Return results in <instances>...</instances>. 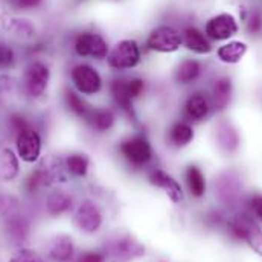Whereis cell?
<instances>
[{"label": "cell", "instance_id": "6da1fadb", "mask_svg": "<svg viewBox=\"0 0 262 262\" xmlns=\"http://www.w3.org/2000/svg\"><path fill=\"white\" fill-rule=\"evenodd\" d=\"M118 154L134 171L149 169L154 160V146L145 133H131L118 142Z\"/></svg>", "mask_w": 262, "mask_h": 262}, {"label": "cell", "instance_id": "7a4b0ae2", "mask_svg": "<svg viewBox=\"0 0 262 262\" xmlns=\"http://www.w3.org/2000/svg\"><path fill=\"white\" fill-rule=\"evenodd\" d=\"M107 66L115 72H127L140 64L142 51L134 38H122L116 41L107 55Z\"/></svg>", "mask_w": 262, "mask_h": 262}, {"label": "cell", "instance_id": "3957f363", "mask_svg": "<svg viewBox=\"0 0 262 262\" xmlns=\"http://www.w3.org/2000/svg\"><path fill=\"white\" fill-rule=\"evenodd\" d=\"M145 46L148 51L156 54H174L183 46L182 32L168 23L157 25L148 32Z\"/></svg>", "mask_w": 262, "mask_h": 262}, {"label": "cell", "instance_id": "277c9868", "mask_svg": "<svg viewBox=\"0 0 262 262\" xmlns=\"http://www.w3.org/2000/svg\"><path fill=\"white\" fill-rule=\"evenodd\" d=\"M227 232L233 239L246 241L255 253L262 256V229L255 218L247 213H238L227 223Z\"/></svg>", "mask_w": 262, "mask_h": 262}, {"label": "cell", "instance_id": "5b68a950", "mask_svg": "<svg viewBox=\"0 0 262 262\" xmlns=\"http://www.w3.org/2000/svg\"><path fill=\"white\" fill-rule=\"evenodd\" d=\"M70 79L75 90L82 96H96L104 89V79L96 67L87 63L73 66Z\"/></svg>", "mask_w": 262, "mask_h": 262}, {"label": "cell", "instance_id": "8992f818", "mask_svg": "<svg viewBox=\"0 0 262 262\" xmlns=\"http://www.w3.org/2000/svg\"><path fill=\"white\" fill-rule=\"evenodd\" d=\"M107 256H112L116 261L133 262L145 256V246L131 235H118L107 241L104 249Z\"/></svg>", "mask_w": 262, "mask_h": 262}, {"label": "cell", "instance_id": "52a82bcc", "mask_svg": "<svg viewBox=\"0 0 262 262\" xmlns=\"http://www.w3.org/2000/svg\"><path fill=\"white\" fill-rule=\"evenodd\" d=\"M73 49H75L76 55H79L82 58L98 60V61L105 60L110 52V46H108L107 40L101 34L90 32V31L79 32L75 37Z\"/></svg>", "mask_w": 262, "mask_h": 262}, {"label": "cell", "instance_id": "ba28073f", "mask_svg": "<svg viewBox=\"0 0 262 262\" xmlns=\"http://www.w3.org/2000/svg\"><path fill=\"white\" fill-rule=\"evenodd\" d=\"M51 81V69L43 61H32L26 67L23 75V87L25 93L31 99H38L48 90Z\"/></svg>", "mask_w": 262, "mask_h": 262}, {"label": "cell", "instance_id": "9c48e42d", "mask_svg": "<svg viewBox=\"0 0 262 262\" xmlns=\"http://www.w3.org/2000/svg\"><path fill=\"white\" fill-rule=\"evenodd\" d=\"M239 31L238 21L233 14L221 12L210 17L204 25V34L210 41H226L235 37Z\"/></svg>", "mask_w": 262, "mask_h": 262}, {"label": "cell", "instance_id": "30bf717a", "mask_svg": "<svg viewBox=\"0 0 262 262\" xmlns=\"http://www.w3.org/2000/svg\"><path fill=\"white\" fill-rule=\"evenodd\" d=\"M41 136L34 127H28L15 136L17 156L25 163H37L41 157Z\"/></svg>", "mask_w": 262, "mask_h": 262}, {"label": "cell", "instance_id": "8fae6325", "mask_svg": "<svg viewBox=\"0 0 262 262\" xmlns=\"http://www.w3.org/2000/svg\"><path fill=\"white\" fill-rule=\"evenodd\" d=\"M104 223L101 207L93 200H82L75 210V224L84 233H96Z\"/></svg>", "mask_w": 262, "mask_h": 262}, {"label": "cell", "instance_id": "7c38bea8", "mask_svg": "<svg viewBox=\"0 0 262 262\" xmlns=\"http://www.w3.org/2000/svg\"><path fill=\"white\" fill-rule=\"evenodd\" d=\"M146 179H148L149 185H152L157 189H162L172 203L179 204L183 201L185 192H183L182 185L179 183V180L174 176H171L165 169H162L159 166H151L146 172Z\"/></svg>", "mask_w": 262, "mask_h": 262}, {"label": "cell", "instance_id": "4fadbf2b", "mask_svg": "<svg viewBox=\"0 0 262 262\" xmlns=\"http://www.w3.org/2000/svg\"><path fill=\"white\" fill-rule=\"evenodd\" d=\"M108 93L113 102V107L118 110L119 115L127 118L128 121H137V112L134 101L130 98L127 87H125V76H116L108 82Z\"/></svg>", "mask_w": 262, "mask_h": 262}, {"label": "cell", "instance_id": "5bb4252c", "mask_svg": "<svg viewBox=\"0 0 262 262\" xmlns=\"http://www.w3.org/2000/svg\"><path fill=\"white\" fill-rule=\"evenodd\" d=\"M243 192V185L238 174L226 171L215 180V195L224 206H235Z\"/></svg>", "mask_w": 262, "mask_h": 262}, {"label": "cell", "instance_id": "9a60e30c", "mask_svg": "<svg viewBox=\"0 0 262 262\" xmlns=\"http://www.w3.org/2000/svg\"><path fill=\"white\" fill-rule=\"evenodd\" d=\"M87 127L96 134H107L118 125V110L115 107H90L82 119Z\"/></svg>", "mask_w": 262, "mask_h": 262}, {"label": "cell", "instance_id": "2e32d148", "mask_svg": "<svg viewBox=\"0 0 262 262\" xmlns=\"http://www.w3.org/2000/svg\"><path fill=\"white\" fill-rule=\"evenodd\" d=\"M210 113H212L210 98L204 92H192L183 104L185 121L191 124H198V122L206 121Z\"/></svg>", "mask_w": 262, "mask_h": 262}, {"label": "cell", "instance_id": "e0dca14e", "mask_svg": "<svg viewBox=\"0 0 262 262\" xmlns=\"http://www.w3.org/2000/svg\"><path fill=\"white\" fill-rule=\"evenodd\" d=\"M210 104L212 110L221 113L229 108L233 98V81L230 76H218L210 87Z\"/></svg>", "mask_w": 262, "mask_h": 262}, {"label": "cell", "instance_id": "ac0fdd59", "mask_svg": "<svg viewBox=\"0 0 262 262\" xmlns=\"http://www.w3.org/2000/svg\"><path fill=\"white\" fill-rule=\"evenodd\" d=\"M215 142L224 154H235L241 145V136L230 121H221L215 130Z\"/></svg>", "mask_w": 262, "mask_h": 262}, {"label": "cell", "instance_id": "d6986e66", "mask_svg": "<svg viewBox=\"0 0 262 262\" xmlns=\"http://www.w3.org/2000/svg\"><path fill=\"white\" fill-rule=\"evenodd\" d=\"M194 137H195V131L192 124L185 119H179L172 122L166 130V142L171 148L176 149L186 148L194 142Z\"/></svg>", "mask_w": 262, "mask_h": 262}, {"label": "cell", "instance_id": "ffe728a7", "mask_svg": "<svg viewBox=\"0 0 262 262\" xmlns=\"http://www.w3.org/2000/svg\"><path fill=\"white\" fill-rule=\"evenodd\" d=\"M180 32H182L183 46L188 51L194 52L196 55H207V54L212 52V43H210V40L196 26H192V25L185 26Z\"/></svg>", "mask_w": 262, "mask_h": 262}, {"label": "cell", "instance_id": "44dd1931", "mask_svg": "<svg viewBox=\"0 0 262 262\" xmlns=\"http://www.w3.org/2000/svg\"><path fill=\"white\" fill-rule=\"evenodd\" d=\"M203 73V64L195 58H186L174 69V81L179 85H189L200 79Z\"/></svg>", "mask_w": 262, "mask_h": 262}, {"label": "cell", "instance_id": "7402d4cb", "mask_svg": "<svg viewBox=\"0 0 262 262\" xmlns=\"http://www.w3.org/2000/svg\"><path fill=\"white\" fill-rule=\"evenodd\" d=\"M48 255L52 261L55 262L70 261L75 255V244H73L72 236H69L66 233L57 235L48 247Z\"/></svg>", "mask_w": 262, "mask_h": 262}, {"label": "cell", "instance_id": "603a6c76", "mask_svg": "<svg viewBox=\"0 0 262 262\" xmlns=\"http://www.w3.org/2000/svg\"><path fill=\"white\" fill-rule=\"evenodd\" d=\"M247 51H249V46L244 41L233 40L220 46L216 51V57L224 64H236L246 57Z\"/></svg>", "mask_w": 262, "mask_h": 262}, {"label": "cell", "instance_id": "cb8c5ba5", "mask_svg": "<svg viewBox=\"0 0 262 262\" xmlns=\"http://www.w3.org/2000/svg\"><path fill=\"white\" fill-rule=\"evenodd\" d=\"M46 207L48 212L54 216L63 215L73 207V198L69 194V191L57 188L52 192H49L46 198Z\"/></svg>", "mask_w": 262, "mask_h": 262}, {"label": "cell", "instance_id": "d4e9b609", "mask_svg": "<svg viewBox=\"0 0 262 262\" xmlns=\"http://www.w3.org/2000/svg\"><path fill=\"white\" fill-rule=\"evenodd\" d=\"M185 182L189 194L194 198H203L206 195V177L198 165H188L185 169Z\"/></svg>", "mask_w": 262, "mask_h": 262}, {"label": "cell", "instance_id": "484cf974", "mask_svg": "<svg viewBox=\"0 0 262 262\" xmlns=\"http://www.w3.org/2000/svg\"><path fill=\"white\" fill-rule=\"evenodd\" d=\"M20 174L18 156L11 148H3L0 151V177L5 182H12Z\"/></svg>", "mask_w": 262, "mask_h": 262}, {"label": "cell", "instance_id": "4316f807", "mask_svg": "<svg viewBox=\"0 0 262 262\" xmlns=\"http://www.w3.org/2000/svg\"><path fill=\"white\" fill-rule=\"evenodd\" d=\"M3 28L11 35H14L17 38H21V40H29V38L35 37V26L26 18L6 17L3 20Z\"/></svg>", "mask_w": 262, "mask_h": 262}, {"label": "cell", "instance_id": "83f0119b", "mask_svg": "<svg viewBox=\"0 0 262 262\" xmlns=\"http://www.w3.org/2000/svg\"><path fill=\"white\" fill-rule=\"evenodd\" d=\"M66 171L78 179H84L90 169V159L84 152H70L64 159Z\"/></svg>", "mask_w": 262, "mask_h": 262}, {"label": "cell", "instance_id": "f1b7e54d", "mask_svg": "<svg viewBox=\"0 0 262 262\" xmlns=\"http://www.w3.org/2000/svg\"><path fill=\"white\" fill-rule=\"evenodd\" d=\"M64 104L66 107L69 108L70 113H73L76 118L79 119H84L90 110V104L84 99L82 95H79L76 90H70L67 89L64 92Z\"/></svg>", "mask_w": 262, "mask_h": 262}, {"label": "cell", "instance_id": "f546056e", "mask_svg": "<svg viewBox=\"0 0 262 262\" xmlns=\"http://www.w3.org/2000/svg\"><path fill=\"white\" fill-rule=\"evenodd\" d=\"M6 230L11 238L21 241V239H25V236L28 233V224L23 216L12 212L6 216Z\"/></svg>", "mask_w": 262, "mask_h": 262}, {"label": "cell", "instance_id": "4dcf8cb0", "mask_svg": "<svg viewBox=\"0 0 262 262\" xmlns=\"http://www.w3.org/2000/svg\"><path fill=\"white\" fill-rule=\"evenodd\" d=\"M125 87L127 92L130 95V98L136 102L137 99H140L145 92H146V81L140 76H131V78H125Z\"/></svg>", "mask_w": 262, "mask_h": 262}, {"label": "cell", "instance_id": "1f68e13d", "mask_svg": "<svg viewBox=\"0 0 262 262\" xmlns=\"http://www.w3.org/2000/svg\"><path fill=\"white\" fill-rule=\"evenodd\" d=\"M246 31L252 37L262 35V12L259 9H252L246 17Z\"/></svg>", "mask_w": 262, "mask_h": 262}, {"label": "cell", "instance_id": "d6a6232c", "mask_svg": "<svg viewBox=\"0 0 262 262\" xmlns=\"http://www.w3.org/2000/svg\"><path fill=\"white\" fill-rule=\"evenodd\" d=\"M8 262H45V261H43V258H41L35 250L23 247V249H18V250H17V252L9 258V261Z\"/></svg>", "mask_w": 262, "mask_h": 262}, {"label": "cell", "instance_id": "836d02e7", "mask_svg": "<svg viewBox=\"0 0 262 262\" xmlns=\"http://www.w3.org/2000/svg\"><path fill=\"white\" fill-rule=\"evenodd\" d=\"M76 262H107V253L104 250H85L76 258Z\"/></svg>", "mask_w": 262, "mask_h": 262}, {"label": "cell", "instance_id": "e575fe53", "mask_svg": "<svg viewBox=\"0 0 262 262\" xmlns=\"http://www.w3.org/2000/svg\"><path fill=\"white\" fill-rule=\"evenodd\" d=\"M14 61H15L14 51H12L9 46L0 43V69H8V67H11V66L14 64Z\"/></svg>", "mask_w": 262, "mask_h": 262}, {"label": "cell", "instance_id": "d590c367", "mask_svg": "<svg viewBox=\"0 0 262 262\" xmlns=\"http://www.w3.org/2000/svg\"><path fill=\"white\" fill-rule=\"evenodd\" d=\"M249 207L252 215L262 223V194H253L249 198Z\"/></svg>", "mask_w": 262, "mask_h": 262}, {"label": "cell", "instance_id": "8d00e7d4", "mask_svg": "<svg viewBox=\"0 0 262 262\" xmlns=\"http://www.w3.org/2000/svg\"><path fill=\"white\" fill-rule=\"evenodd\" d=\"M9 125H11V130L15 133V136H17L20 131H23L25 128L31 127V124H29V122L26 121V118L21 116V115H12V116L9 118Z\"/></svg>", "mask_w": 262, "mask_h": 262}, {"label": "cell", "instance_id": "74e56055", "mask_svg": "<svg viewBox=\"0 0 262 262\" xmlns=\"http://www.w3.org/2000/svg\"><path fill=\"white\" fill-rule=\"evenodd\" d=\"M43 3V0H11V5L17 9H23V11H29V9H35Z\"/></svg>", "mask_w": 262, "mask_h": 262}, {"label": "cell", "instance_id": "f35d334b", "mask_svg": "<svg viewBox=\"0 0 262 262\" xmlns=\"http://www.w3.org/2000/svg\"><path fill=\"white\" fill-rule=\"evenodd\" d=\"M112 262H124V261H116V259H113V261Z\"/></svg>", "mask_w": 262, "mask_h": 262}, {"label": "cell", "instance_id": "ab89813d", "mask_svg": "<svg viewBox=\"0 0 262 262\" xmlns=\"http://www.w3.org/2000/svg\"><path fill=\"white\" fill-rule=\"evenodd\" d=\"M113 2H119V0H113Z\"/></svg>", "mask_w": 262, "mask_h": 262}]
</instances>
